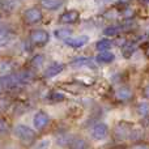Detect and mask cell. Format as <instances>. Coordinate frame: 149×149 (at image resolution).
Here are the masks:
<instances>
[{"label": "cell", "instance_id": "obj_4", "mask_svg": "<svg viewBox=\"0 0 149 149\" xmlns=\"http://www.w3.org/2000/svg\"><path fill=\"white\" fill-rule=\"evenodd\" d=\"M49 123H50V116L47 115L45 111H38V113H36V115H34V118H33L34 128L38 130V131H42V130H45L49 126Z\"/></svg>", "mask_w": 149, "mask_h": 149}, {"label": "cell", "instance_id": "obj_14", "mask_svg": "<svg viewBox=\"0 0 149 149\" xmlns=\"http://www.w3.org/2000/svg\"><path fill=\"white\" fill-rule=\"evenodd\" d=\"M17 76H18L20 84H30V82L34 80V73L31 72V71H28V70L18 72Z\"/></svg>", "mask_w": 149, "mask_h": 149}, {"label": "cell", "instance_id": "obj_15", "mask_svg": "<svg viewBox=\"0 0 149 149\" xmlns=\"http://www.w3.org/2000/svg\"><path fill=\"white\" fill-rule=\"evenodd\" d=\"M13 67H15V64L10 60H3V62H0V76L13 73Z\"/></svg>", "mask_w": 149, "mask_h": 149}, {"label": "cell", "instance_id": "obj_17", "mask_svg": "<svg viewBox=\"0 0 149 149\" xmlns=\"http://www.w3.org/2000/svg\"><path fill=\"white\" fill-rule=\"evenodd\" d=\"M136 50V45L134 42H126L124 46L122 47V54H123L124 58H130Z\"/></svg>", "mask_w": 149, "mask_h": 149}, {"label": "cell", "instance_id": "obj_9", "mask_svg": "<svg viewBox=\"0 0 149 149\" xmlns=\"http://www.w3.org/2000/svg\"><path fill=\"white\" fill-rule=\"evenodd\" d=\"M63 70H64V64H62V63H52L43 72V77L45 79H52V77L58 76L60 72H63Z\"/></svg>", "mask_w": 149, "mask_h": 149}, {"label": "cell", "instance_id": "obj_20", "mask_svg": "<svg viewBox=\"0 0 149 149\" xmlns=\"http://www.w3.org/2000/svg\"><path fill=\"white\" fill-rule=\"evenodd\" d=\"M65 100V95L60 92H51L49 95H47V101L51 103L54 102H62V101Z\"/></svg>", "mask_w": 149, "mask_h": 149}, {"label": "cell", "instance_id": "obj_5", "mask_svg": "<svg viewBox=\"0 0 149 149\" xmlns=\"http://www.w3.org/2000/svg\"><path fill=\"white\" fill-rule=\"evenodd\" d=\"M80 18V13L79 10L76 9H68L64 10V12L60 15L59 21L62 24H65V25H70V24H76Z\"/></svg>", "mask_w": 149, "mask_h": 149}, {"label": "cell", "instance_id": "obj_18", "mask_svg": "<svg viewBox=\"0 0 149 149\" xmlns=\"http://www.w3.org/2000/svg\"><path fill=\"white\" fill-rule=\"evenodd\" d=\"M124 30V26H120V25H114V26H109V28L105 29L103 34L107 37H114V36H118L119 33Z\"/></svg>", "mask_w": 149, "mask_h": 149}, {"label": "cell", "instance_id": "obj_12", "mask_svg": "<svg viewBox=\"0 0 149 149\" xmlns=\"http://www.w3.org/2000/svg\"><path fill=\"white\" fill-rule=\"evenodd\" d=\"M114 59H115V55H114L113 52H110L109 50H106V51H100L98 55L95 56V60H97L98 63H102V64H109V63L114 62Z\"/></svg>", "mask_w": 149, "mask_h": 149}, {"label": "cell", "instance_id": "obj_7", "mask_svg": "<svg viewBox=\"0 0 149 149\" xmlns=\"http://www.w3.org/2000/svg\"><path fill=\"white\" fill-rule=\"evenodd\" d=\"M18 84H20V81H18L17 73H9L5 74V76H0V86L4 88V89H12Z\"/></svg>", "mask_w": 149, "mask_h": 149}, {"label": "cell", "instance_id": "obj_19", "mask_svg": "<svg viewBox=\"0 0 149 149\" xmlns=\"http://www.w3.org/2000/svg\"><path fill=\"white\" fill-rule=\"evenodd\" d=\"M113 42L110 41V39L105 38V39H101V41H98L97 43H95V49L98 50V51H106V50H110L111 47H113Z\"/></svg>", "mask_w": 149, "mask_h": 149}, {"label": "cell", "instance_id": "obj_1", "mask_svg": "<svg viewBox=\"0 0 149 149\" xmlns=\"http://www.w3.org/2000/svg\"><path fill=\"white\" fill-rule=\"evenodd\" d=\"M13 134H15V136L17 137L21 143H24V144H26V145H31L37 140L36 131L31 130L29 126H25V124H18V126H16L15 130H13Z\"/></svg>", "mask_w": 149, "mask_h": 149}, {"label": "cell", "instance_id": "obj_8", "mask_svg": "<svg viewBox=\"0 0 149 149\" xmlns=\"http://www.w3.org/2000/svg\"><path fill=\"white\" fill-rule=\"evenodd\" d=\"M89 42V38L86 36H81V37H70L64 41V43L68 47H72V49H80V47L85 46V45Z\"/></svg>", "mask_w": 149, "mask_h": 149}, {"label": "cell", "instance_id": "obj_13", "mask_svg": "<svg viewBox=\"0 0 149 149\" xmlns=\"http://www.w3.org/2000/svg\"><path fill=\"white\" fill-rule=\"evenodd\" d=\"M115 97L118 98L119 101H128L132 98V92L130 88L127 86H122L119 89H116L115 92Z\"/></svg>", "mask_w": 149, "mask_h": 149}, {"label": "cell", "instance_id": "obj_11", "mask_svg": "<svg viewBox=\"0 0 149 149\" xmlns=\"http://www.w3.org/2000/svg\"><path fill=\"white\" fill-rule=\"evenodd\" d=\"M39 4L47 10H56L64 4V1L63 0H39Z\"/></svg>", "mask_w": 149, "mask_h": 149}, {"label": "cell", "instance_id": "obj_16", "mask_svg": "<svg viewBox=\"0 0 149 149\" xmlns=\"http://www.w3.org/2000/svg\"><path fill=\"white\" fill-rule=\"evenodd\" d=\"M12 41H13V34H10L9 31L1 29V30H0V47L8 46Z\"/></svg>", "mask_w": 149, "mask_h": 149}, {"label": "cell", "instance_id": "obj_6", "mask_svg": "<svg viewBox=\"0 0 149 149\" xmlns=\"http://www.w3.org/2000/svg\"><path fill=\"white\" fill-rule=\"evenodd\" d=\"M107 134H109V127H107V124L102 123V122H101V123L94 124L93 128H92V137L94 140L105 139V137L107 136Z\"/></svg>", "mask_w": 149, "mask_h": 149}, {"label": "cell", "instance_id": "obj_2", "mask_svg": "<svg viewBox=\"0 0 149 149\" xmlns=\"http://www.w3.org/2000/svg\"><path fill=\"white\" fill-rule=\"evenodd\" d=\"M30 42L36 46H45V45L49 43L50 41V34L49 31H46L45 29H34V30L30 31Z\"/></svg>", "mask_w": 149, "mask_h": 149}, {"label": "cell", "instance_id": "obj_10", "mask_svg": "<svg viewBox=\"0 0 149 149\" xmlns=\"http://www.w3.org/2000/svg\"><path fill=\"white\" fill-rule=\"evenodd\" d=\"M72 68H95V64L90 58H77L70 63Z\"/></svg>", "mask_w": 149, "mask_h": 149}, {"label": "cell", "instance_id": "obj_3", "mask_svg": "<svg viewBox=\"0 0 149 149\" xmlns=\"http://www.w3.org/2000/svg\"><path fill=\"white\" fill-rule=\"evenodd\" d=\"M42 12L39 8L37 7H31V8H28V9L24 10L22 13V18L25 21V24L28 25H34V24H38L39 21L42 20Z\"/></svg>", "mask_w": 149, "mask_h": 149}, {"label": "cell", "instance_id": "obj_23", "mask_svg": "<svg viewBox=\"0 0 149 149\" xmlns=\"http://www.w3.org/2000/svg\"><path fill=\"white\" fill-rule=\"evenodd\" d=\"M5 130H7V126H5V123L0 119V132H4Z\"/></svg>", "mask_w": 149, "mask_h": 149}, {"label": "cell", "instance_id": "obj_22", "mask_svg": "<svg viewBox=\"0 0 149 149\" xmlns=\"http://www.w3.org/2000/svg\"><path fill=\"white\" fill-rule=\"evenodd\" d=\"M137 113L141 116H149V102H140L137 105Z\"/></svg>", "mask_w": 149, "mask_h": 149}, {"label": "cell", "instance_id": "obj_21", "mask_svg": "<svg viewBox=\"0 0 149 149\" xmlns=\"http://www.w3.org/2000/svg\"><path fill=\"white\" fill-rule=\"evenodd\" d=\"M54 34L58 39L65 41L67 38H70V37L72 36V30H70V29H56V30L54 31Z\"/></svg>", "mask_w": 149, "mask_h": 149}, {"label": "cell", "instance_id": "obj_24", "mask_svg": "<svg viewBox=\"0 0 149 149\" xmlns=\"http://www.w3.org/2000/svg\"><path fill=\"white\" fill-rule=\"evenodd\" d=\"M145 55H147V56L149 58V46L147 47V49H145Z\"/></svg>", "mask_w": 149, "mask_h": 149}]
</instances>
